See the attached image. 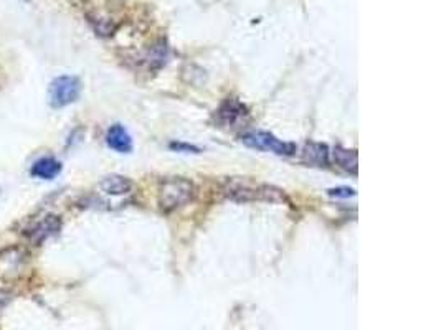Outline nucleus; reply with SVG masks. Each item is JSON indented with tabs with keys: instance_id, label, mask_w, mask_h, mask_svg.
Masks as SVG:
<instances>
[{
	"instance_id": "f257e3e1",
	"label": "nucleus",
	"mask_w": 441,
	"mask_h": 330,
	"mask_svg": "<svg viewBox=\"0 0 441 330\" xmlns=\"http://www.w3.org/2000/svg\"><path fill=\"white\" fill-rule=\"evenodd\" d=\"M196 197V185L184 177H172L161 182L159 186V207L166 214L179 210Z\"/></svg>"
},
{
	"instance_id": "f03ea898",
	"label": "nucleus",
	"mask_w": 441,
	"mask_h": 330,
	"mask_svg": "<svg viewBox=\"0 0 441 330\" xmlns=\"http://www.w3.org/2000/svg\"><path fill=\"white\" fill-rule=\"evenodd\" d=\"M81 94V81L76 76H58L56 80L51 81L50 89H49V101L50 106L55 110L60 107L70 106L71 103H75Z\"/></svg>"
},
{
	"instance_id": "7ed1b4c3",
	"label": "nucleus",
	"mask_w": 441,
	"mask_h": 330,
	"mask_svg": "<svg viewBox=\"0 0 441 330\" xmlns=\"http://www.w3.org/2000/svg\"><path fill=\"white\" fill-rule=\"evenodd\" d=\"M241 142L245 146L252 147L257 150L273 152L278 155H293L296 152V146L291 142H284L281 139L275 137L270 132H248L241 136Z\"/></svg>"
},
{
	"instance_id": "20e7f679",
	"label": "nucleus",
	"mask_w": 441,
	"mask_h": 330,
	"mask_svg": "<svg viewBox=\"0 0 441 330\" xmlns=\"http://www.w3.org/2000/svg\"><path fill=\"white\" fill-rule=\"evenodd\" d=\"M27 263L28 253L19 246L0 251V277L2 279H17L25 272Z\"/></svg>"
},
{
	"instance_id": "39448f33",
	"label": "nucleus",
	"mask_w": 441,
	"mask_h": 330,
	"mask_svg": "<svg viewBox=\"0 0 441 330\" xmlns=\"http://www.w3.org/2000/svg\"><path fill=\"white\" fill-rule=\"evenodd\" d=\"M246 117H248V110L235 98H228L217 111V121L223 128H240Z\"/></svg>"
},
{
	"instance_id": "423d86ee",
	"label": "nucleus",
	"mask_w": 441,
	"mask_h": 330,
	"mask_svg": "<svg viewBox=\"0 0 441 330\" xmlns=\"http://www.w3.org/2000/svg\"><path fill=\"white\" fill-rule=\"evenodd\" d=\"M60 229H62V220L56 215H46L43 216L40 221H37L32 228L28 229L27 238L32 245H42L43 241H46L49 238L58 234Z\"/></svg>"
},
{
	"instance_id": "0eeeda50",
	"label": "nucleus",
	"mask_w": 441,
	"mask_h": 330,
	"mask_svg": "<svg viewBox=\"0 0 441 330\" xmlns=\"http://www.w3.org/2000/svg\"><path fill=\"white\" fill-rule=\"evenodd\" d=\"M223 195L233 202H253L259 200V185H252L240 179H230L225 182Z\"/></svg>"
},
{
	"instance_id": "6e6552de",
	"label": "nucleus",
	"mask_w": 441,
	"mask_h": 330,
	"mask_svg": "<svg viewBox=\"0 0 441 330\" xmlns=\"http://www.w3.org/2000/svg\"><path fill=\"white\" fill-rule=\"evenodd\" d=\"M106 144L119 154H129L132 150V139L121 124H114L107 129Z\"/></svg>"
},
{
	"instance_id": "1a4fd4ad",
	"label": "nucleus",
	"mask_w": 441,
	"mask_h": 330,
	"mask_svg": "<svg viewBox=\"0 0 441 330\" xmlns=\"http://www.w3.org/2000/svg\"><path fill=\"white\" fill-rule=\"evenodd\" d=\"M99 189L111 197H123L132 190V182L123 175H107L99 182Z\"/></svg>"
},
{
	"instance_id": "9d476101",
	"label": "nucleus",
	"mask_w": 441,
	"mask_h": 330,
	"mask_svg": "<svg viewBox=\"0 0 441 330\" xmlns=\"http://www.w3.org/2000/svg\"><path fill=\"white\" fill-rule=\"evenodd\" d=\"M62 172V164L53 157H43L32 165V177L42 180H53Z\"/></svg>"
},
{
	"instance_id": "9b49d317",
	"label": "nucleus",
	"mask_w": 441,
	"mask_h": 330,
	"mask_svg": "<svg viewBox=\"0 0 441 330\" xmlns=\"http://www.w3.org/2000/svg\"><path fill=\"white\" fill-rule=\"evenodd\" d=\"M302 157H304L306 162L318 165V167H327L329 165V149L324 144L309 142L302 150Z\"/></svg>"
},
{
	"instance_id": "f8f14e48",
	"label": "nucleus",
	"mask_w": 441,
	"mask_h": 330,
	"mask_svg": "<svg viewBox=\"0 0 441 330\" xmlns=\"http://www.w3.org/2000/svg\"><path fill=\"white\" fill-rule=\"evenodd\" d=\"M332 157H334V162L339 168H343L344 172L352 173V175H357L358 171V157L356 150H349L343 149V147H336L334 152H332Z\"/></svg>"
},
{
	"instance_id": "ddd939ff",
	"label": "nucleus",
	"mask_w": 441,
	"mask_h": 330,
	"mask_svg": "<svg viewBox=\"0 0 441 330\" xmlns=\"http://www.w3.org/2000/svg\"><path fill=\"white\" fill-rule=\"evenodd\" d=\"M168 56V49H167V43L164 40H159L157 43H154L153 46H150L149 53H147V63H149V67L153 68H161L164 63H166Z\"/></svg>"
},
{
	"instance_id": "4468645a",
	"label": "nucleus",
	"mask_w": 441,
	"mask_h": 330,
	"mask_svg": "<svg viewBox=\"0 0 441 330\" xmlns=\"http://www.w3.org/2000/svg\"><path fill=\"white\" fill-rule=\"evenodd\" d=\"M92 24L94 25V30H96L98 35L101 37H110V35L114 33L116 25L110 20H103V19H94L92 20Z\"/></svg>"
},
{
	"instance_id": "2eb2a0df",
	"label": "nucleus",
	"mask_w": 441,
	"mask_h": 330,
	"mask_svg": "<svg viewBox=\"0 0 441 330\" xmlns=\"http://www.w3.org/2000/svg\"><path fill=\"white\" fill-rule=\"evenodd\" d=\"M329 195L331 197H344V198H347V197H352V195H356V192H354L352 189H347V186H340V189H332V190H329Z\"/></svg>"
},
{
	"instance_id": "dca6fc26",
	"label": "nucleus",
	"mask_w": 441,
	"mask_h": 330,
	"mask_svg": "<svg viewBox=\"0 0 441 330\" xmlns=\"http://www.w3.org/2000/svg\"><path fill=\"white\" fill-rule=\"evenodd\" d=\"M8 302H10V294H8L7 290L0 289V314H2V311L8 306Z\"/></svg>"
}]
</instances>
